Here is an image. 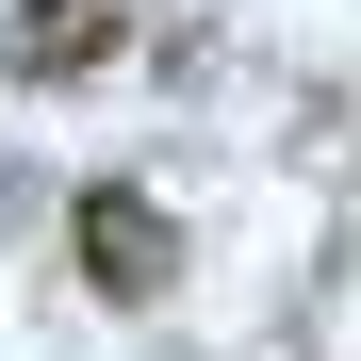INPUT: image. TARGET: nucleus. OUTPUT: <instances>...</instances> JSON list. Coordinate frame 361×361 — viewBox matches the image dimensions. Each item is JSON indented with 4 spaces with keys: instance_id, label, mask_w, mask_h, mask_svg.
<instances>
[{
    "instance_id": "f257e3e1",
    "label": "nucleus",
    "mask_w": 361,
    "mask_h": 361,
    "mask_svg": "<svg viewBox=\"0 0 361 361\" xmlns=\"http://www.w3.org/2000/svg\"><path fill=\"white\" fill-rule=\"evenodd\" d=\"M82 279H99V295H164V279H180V230L132 197V180H99V197H82Z\"/></svg>"
},
{
    "instance_id": "f03ea898",
    "label": "nucleus",
    "mask_w": 361,
    "mask_h": 361,
    "mask_svg": "<svg viewBox=\"0 0 361 361\" xmlns=\"http://www.w3.org/2000/svg\"><path fill=\"white\" fill-rule=\"evenodd\" d=\"M132 49V0H17V82H99Z\"/></svg>"
}]
</instances>
